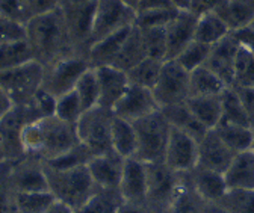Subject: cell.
Segmentation results:
<instances>
[{"mask_svg": "<svg viewBox=\"0 0 254 213\" xmlns=\"http://www.w3.org/2000/svg\"><path fill=\"white\" fill-rule=\"evenodd\" d=\"M215 132L236 155L253 148V144H254V129L253 127L221 121V123L215 127Z\"/></svg>", "mask_w": 254, "mask_h": 213, "instance_id": "f546056e", "label": "cell"}, {"mask_svg": "<svg viewBox=\"0 0 254 213\" xmlns=\"http://www.w3.org/2000/svg\"><path fill=\"white\" fill-rule=\"evenodd\" d=\"M164 62L165 60H157L153 57H145L144 60H141L139 64L127 71L130 85L153 89L159 79V74H161Z\"/></svg>", "mask_w": 254, "mask_h": 213, "instance_id": "836d02e7", "label": "cell"}, {"mask_svg": "<svg viewBox=\"0 0 254 213\" xmlns=\"http://www.w3.org/2000/svg\"><path fill=\"white\" fill-rule=\"evenodd\" d=\"M189 71H186L176 59L164 62L161 74L154 85L153 96L159 107L183 103L189 99Z\"/></svg>", "mask_w": 254, "mask_h": 213, "instance_id": "30bf717a", "label": "cell"}, {"mask_svg": "<svg viewBox=\"0 0 254 213\" xmlns=\"http://www.w3.org/2000/svg\"><path fill=\"white\" fill-rule=\"evenodd\" d=\"M157 9H177L173 3V0H139L136 12L145 11H157Z\"/></svg>", "mask_w": 254, "mask_h": 213, "instance_id": "f5cc1de1", "label": "cell"}, {"mask_svg": "<svg viewBox=\"0 0 254 213\" xmlns=\"http://www.w3.org/2000/svg\"><path fill=\"white\" fill-rule=\"evenodd\" d=\"M164 162L177 174L192 171L198 165V141L179 129L171 127Z\"/></svg>", "mask_w": 254, "mask_h": 213, "instance_id": "4fadbf2b", "label": "cell"}, {"mask_svg": "<svg viewBox=\"0 0 254 213\" xmlns=\"http://www.w3.org/2000/svg\"><path fill=\"white\" fill-rule=\"evenodd\" d=\"M216 14L227 24L230 32H238L254 23V0H227Z\"/></svg>", "mask_w": 254, "mask_h": 213, "instance_id": "d4e9b609", "label": "cell"}, {"mask_svg": "<svg viewBox=\"0 0 254 213\" xmlns=\"http://www.w3.org/2000/svg\"><path fill=\"white\" fill-rule=\"evenodd\" d=\"M35 60L27 41L0 46V73L8 71L14 67Z\"/></svg>", "mask_w": 254, "mask_h": 213, "instance_id": "8d00e7d4", "label": "cell"}, {"mask_svg": "<svg viewBox=\"0 0 254 213\" xmlns=\"http://www.w3.org/2000/svg\"><path fill=\"white\" fill-rule=\"evenodd\" d=\"M26 41L34 59L43 67L68 56H77L71 46L62 9L35 15L26 24Z\"/></svg>", "mask_w": 254, "mask_h": 213, "instance_id": "6da1fadb", "label": "cell"}, {"mask_svg": "<svg viewBox=\"0 0 254 213\" xmlns=\"http://www.w3.org/2000/svg\"><path fill=\"white\" fill-rule=\"evenodd\" d=\"M0 163H2V162H0Z\"/></svg>", "mask_w": 254, "mask_h": 213, "instance_id": "e7e4bbea", "label": "cell"}, {"mask_svg": "<svg viewBox=\"0 0 254 213\" xmlns=\"http://www.w3.org/2000/svg\"><path fill=\"white\" fill-rule=\"evenodd\" d=\"M24 153L43 162L59 158L80 144L76 124L65 123L56 115L27 124L21 132Z\"/></svg>", "mask_w": 254, "mask_h": 213, "instance_id": "7a4b0ae2", "label": "cell"}, {"mask_svg": "<svg viewBox=\"0 0 254 213\" xmlns=\"http://www.w3.org/2000/svg\"><path fill=\"white\" fill-rule=\"evenodd\" d=\"M173 3L177 9L180 11H188L190 9V0H173Z\"/></svg>", "mask_w": 254, "mask_h": 213, "instance_id": "680465c9", "label": "cell"}, {"mask_svg": "<svg viewBox=\"0 0 254 213\" xmlns=\"http://www.w3.org/2000/svg\"><path fill=\"white\" fill-rule=\"evenodd\" d=\"M147 57V52L144 47V40H142V32L141 29L135 24L129 35H127L117 59L114 60V64L111 67L120 68L123 71H129L130 68H133L136 64H139L141 60H144Z\"/></svg>", "mask_w": 254, "mask_h": 213, "instance_id": "484cf974", "label": "cell"}, {"mask_svg": "<svg viewBox=\"0 0 254 213\" xmlns=\"http://www.w3.org/2000/svg\"><path fill=\"white\" fill-rule=\"evenodd\" d=\"M95 2L77 3V5H61L64 20H65L67 32L77 56L88 57L91 47L94 46L92 40V26L95 14Z\"/></svg>", "mask_w": 254, "mask_h": 213, "instance_id": "9c48e42d", "label": "cell"}, {"mask_svg": "<svg viewBox=\"0 0 254 213\" xmlns=\"http://www.w3.org/2000/svg\"><path fill=\"white\" fill-rule=\"evenodd\" d=\"M204 207L206 201L190 186L186 175L182 174L179 192L167 213H204Z\"/></svg>", "mask_w": 254, "mask_h": 213, "instance_id": "d6a6232c", "label": "cell"}, {"mask_svg": "<svg viewBox=\"0 0 254 213\" xmlns=\"http://www.w3.org/2000/svg\"><path fill=\"white\" fill-rule=\"evenodd\" d=\"M229 189H254V150L238 153L224 172Z\"/></svg>", "mask_w": 254, "mask_h": 213, "instance_id": "7402d4cb", "label": "cell"}, {"mask_svg": "<svg viewBox=\"0 0 254 213\" xmlns=\"http://www.w3.org/2000/svg\"><path fill=\"white\" fill-rule=\"evenodd\" d=\"M124 200L120 189L97 188L85 206L76 213H118Z\"/></svg>", "mask_w": 254, "mask_h": 213, "instance_id": "1f68e13d", "label": "cell"}, {"mask_svg": "<svg viewBox=\"0 0 254 213\" xmlns=\"http://www.w3.org/2000/svg\"><path fill=\"white\" fill-rule=\"evenodd\" d=\"M126 159L117 153L94 156L88 163V171L97 188L120 189Z\"/></svg>", "mask_w": 254, "mask_h": 213, "instance_id": "ffe728a7", "label": "cell"}, {"mask_svg": "<svg viewBox=\"0 0 254 213\" xmlns=\"http://www.w3.org/2000/svg\"><path fill=\"white\" fill-rule=\"evenodd\" d=\"M241 49V43L230 32L226 38L212 46L210 56L206 62V67L212 70L229 88L233 86L235 80V65L236 57Z\"/></svg>", "mask_w": 254, "mask_h": 213, "instance_id": "2e32d148", "label": "cell"}, {"mask_svg": "<svg viewBox=\"0 0 254 213\" xmlns=\"http://www.w3.org/2000/svg\"><path fill=\"white\" fill-rule=\"evenodd\" d=\"M216 204L229 213H254V189H229Z\"/></svg>", "mask_w": 254, "mask_h": 213, "instance_id": "60d3db41", "label": "cell"}, {"mask_svg": "<svg viewBox=\"0 0 254 213\" xmlns=\"http://www.w3.org/2000/svg\"><path fill=\"white\" fill-rule=\"evenodd\" d=\"M91 68L88 57L68 56L56 60L55 64L44 67L43 89L50 96L59 99L64 94L71 93L79 79Z\"/></svg>", "mask_w": 254, "mask_h": 213, "instance_id": "ba28073f", "label": "cell"}, {"mask_svg": "<svg viewBox=\"0 0 254 213\" xmlns=\"http://www.w3.org/2000/svg\"><path fill=\"white\" fill-rule=\"evenodd\" d=\"M112 145H114V151L121 158L124 159L135 158L138 151V135L133 123L114 115Z\"/></svg>", "mask_w": 254, "mask_h": 213, "instance_id": "4316f807", "label": "cell"}, {"mask_svg": "<svg viewBox=\"0 0 254 213\" xmlns=\"http://www.w3.org/2000/svg\"><path fill=\"white\" fill-rule=\"evenodd\" d=\"M99 79V88H100V100L99 106L114 110L117 103L121 100L127 88L130 86L127 73L115 68V67H97L95 68Z\"/></svg>", "mask_w": 254, "mask_h": 213, "instance_id": "d6986e66", "label": "cell"}, {"mask_svg": "<svg viewBox=\"0 0 254 213\" xmlns=\"http://www.w3.org/2000/svg\"><path fill=\"white\" fill-rule=\"evenodd\" d=\"M12 107H14V105H12L11 99L6 96V93L2 89V86H0V121L8 115V112Z\"/></svg>", "mask_w": 254, "mask_h": 213, "instance_id": "11a10c76", "label": "cell"}, {"mask_svg": "<svg viewBox=\"0 0 254 213\" xmlns=\"http://www.w3.org/2000/svg\"><path fill=\"white\" fill-rule=\"evenodd\" d=\"M210 50H212V46L194 40L180 52V54L176 57V60L186 71L190 73V71L206 65L207 59L210 56Z\"/></svg>", "mask_w": 254, "mask_h": 213, "instance_id": "ab89813d", "label": "cell"}, {"mask_svg": "<svg viewBox=\"0 0 254 213\" xmlns=\"http://www.w3.org/2000/svg\"><path fill=\"white\" fill-rule=\"evenodd\" d=\"M227 0H190V9L195 15H203L207 12H216Z\"/></svg>", "mask_w": 254, "mask_h": 213, "instance_id": "f907efd6", "label": "cell"}, {"mask_svg": "<svg viewBox=\"0 0 254 213\" xmlns=\"http://www.w3.org/2000/svg\"><path fill=\"white\" fill-rule=\"evenodd\" d=\"M253 150H254V144H253Z\"/></svg>", "mask_w": 254, "mask_h": 213, "instance_id": "be15d7a7", "label": "cell"}, {"mask_svg": "<svg viewBox=\"0 0 254 213\" xmlns=\"http://www.w3.org/2000/svg\"><path fill=\"white\" fill-rule=\"evenodd\" d=\"M136 23V11L121 0H97L92 26L94 44Z\"/></svg>", "mask_w": 254, "mask_h": 213, "instance_id": "8fae6325", "label": "cell"}, {"mask_svg": "<svg viewBox=\"0 0 254 213\" xmlns=\"http://www.w3.org/2000/svg\"><path fill=\"white\" fill-rule=\"evenodd\" d=\"M159 109L161 107H159L151 89L130 85L112 112L115 116H118L121 119L130 121V123H136L138 119H141Z\"/></svg>", "mask_w": 254, "mask_h": 213, "instance_id": "5bb4252c", "label": "cell"}, {"mask_svg": "<svg viewBox=\"0 0 254 213\" xmlns=\"http://www.w3.org/2000/svg\"><path fill=\"white\" fill-rule=\"evenodd\" d=\"M0 14L21 24H27L32 18L24 0H0Z\"/></svg>", "mask_w": 254, "mask_h": 213, "instance_id": "c3c4849f", "label": "cell"}, {"mask_svg": "<svg viewBox=\"0 0 254 213\" xmlns=\"http://www.w3.org/2000/svg\"><path fill=\"white\" fill-rule=\"evenodd\" d=\"M44 67L37 60L14 67L0 73V86L11 99L14 106L24 105L34 99L43 89Z\"/></svg>", "mask_w": 254, "mask_h": 213, "instance_id": "52a82bcc", "label": "cell"}, {"mask_svg": "<svg viewBox=\"0 0 254 213\" xmlns=\"http://www.w3.org/2000/svg\"><path fill=\"white\" fill-rule=\"evenodd\" d=\"M142 32L144 47L147 52V57H153L157 60H167V30L165 27H139Z\"/></svg>", "mask_w": 254, "mask_h": 213, "instance_id": "b9f144b4", "label": "cell"}, {"mask_svg": "<svg viewBox=\"0 0 254 213\" xmlns=\"http://www.w3.org/2000/svg\"><path fill=\"white\" fill-rule=\"evenodd\" d=\"M83 113H85V110L82 107V103H80V100H79V97H77L74 89L71 91V93L64 94L62 97H59L56 100L55 115L59 119L65 121V123L77 124Z\"/></svg>", "mask_w": 254, "mask_h": 213, "instance_id": "ee69618b", "label": "cell"}, {"mask_svg": "<svg viewBox=\"0 0 254 213\" xmlns=\"http://www.w3.org/2000/svg\"><path fill=\"white\" fill-rule=\"evenodd\" d=\"M138 135V151L135 159L144 163L164 162L171 126L159 109L133 123Z\"/></svg>", "mask_w": 254, "mask_h": 213, "instance_id": "277c9868", "label": "cell"}, {"mask_svg": "<svg viewBox=\"0 0 254 213\" xmlns=\"http://www.w3.org/2000/svg\"><path fill=\"white\" fill-rule=\"evenodd\" d=\"M120 192H121L124 203L145 207L147 168L144 162L135 158L126 159L121 183H120Z\"/></svg>", "mask_w": 254, "mask_h": 213, "instance_id": "ac0fdd59", "label": "cell"}, {"mask_svg": "<svg viewBox=\"0 0 254 213\" xmlns=\"http://www.w3.org/2000/svg\"><path fill=\"white\" fill-rule=\"evenodd\" d=\"M76 94L82 103L83 110H89L92 107L99 106V100H100V88H99V79H97V73H95V68H89L77 82L76 88Z\"/></svg>", "mask_w": 254, "mask_h": 213, "instance_id": "d590c367", "label": "cell"}, {"mask_svg": "<svg viewBox=\"0 0 254 213\" xmlns=\"http://www.w3.org/2000/svg\"><path fill=\"white\" fill-rule=\"evenodd\" d=\"M44 169L50 194L56 201L67 204L74 212L80 210L97 189L88 171V166L59 171L44 163Z\"/></svg>", "mask_w": 254, "mask_h": 213, "instance_id": "3957f363", "label": "cell"}, {"mask_svg": "<svg viewBox=\"0 0 254 213\" xmlns=\"http://www.w3.org/2000/svg\"><path fill=\"white\" fill-rule=\"evenodd\" d=\"M235 89L238 91V96L247 112L250 124L254 129V88H235Z\"/></svg>", "mask_w": 254, "mask_h": 213, "instance_id": "816d5d0a", "label": "cell"}, {"mask_svg": "<svg viewBox=\"0 0 254 213\" xmlns=\"http://www.w3.org/2000/svg\"><path fill=\"white\" fill-rule=\"evenodd\" d=\"M55 197L49 192H17L15 213H46L55 203Z\"/></svg>", "mask_w": 254, "mask_h": 213, "instance_id": "74e56055", "label": "cell"}, {"mask_svg": "<svg viewBox=\"0 0 254 213\" xmlns=\"http://www.w3.org/2000/svg\"><path fill=\"white\" fill-rule=\"evenodd\" d=\"M233 88H254V53L242 44L236 57Z\"/></svg>", "mask_w": 254, "mask_h": 213, "instance_id": "7bdbcfd3", "label": "cell"}, {"mask_svg": "<svg viewBox=\"0 0 254 213\" xmlns=\"http://www.w3.org/2000/svg\"><path fill=\"white\" fill-rule=\"evenodd\" d=\"M198 15L192 11H177L174 18L165 26L167 30V60L176 59L180 52L195 40V29H197Z\"/></svg>", "mask_w": 254, "mask_h": 213, "instance_id": "e0dca14e", "label": "cell"}, {"mask_svg": "<svg viewBox=\"0 0 254 213\" xmlns=\"http://www.w3.org/2000/svg\"><path fill=\"white\" fill-rule=\"evenodd\" d=\"M230 34V29L222 21V18L216 12H207L198 15L197 29H195V40L209 46H215L222 38Z\"/></svg>", "mask_w": 254, "mask_h": 213, "instance_id": "4dcf8cb0", "label": "cell"}, {"mask_svg": "<svg viewBox=\"0 0 254 213\" xmlns=\"http://www.w3.org/2000/svg\"><path fill=\"white\" fill-rule=\"evenodd\" d=\"M24 2H26V6L30 12L32 18L35 15L46 14V12L61 8V0H24Z\"/></svg>", "mask_w": 254, "mask_h": 213, "instance_id": "681fc988", "label": "cell"}, {"mask_svg": "<svg viewBox=\"0 0 254 213\" xmlns=\"http://www.w3.org/2000/svg\"><path fill=\"white\" fill-rule=\"evenodd\" d=\"M135 26V24H133ZM124 27L118 32L100 40L95 43L92 47H91V52H89V56H88V60H89V65L92 68H97V67H108V65H112L114 60L117 59L127 35H129L130 29L133 27Z\"/></svg>", "mask_w": 254, "mask_h": 213, "instance_id": "603a6c76", "label": "cell"}, {"mask_svg": "<svg viewBox=\"0 0 254 213\" xmlns=\"http://www.w3.org/2000/svg\"><path fill=\"white\" fill-rule=\"evenodd\" d=\"M221 103H222V118H221V121L251 127L250 119L247 116V112H245V109L242 106V102H241V99L238 96V91L233 86L227 88L224 93L221 94Z\"/></svg>", "mask_w": 254, "mask_h": 213, "instance_id": "e575fe53", "label": "cell"}, {"mask_svg": "<svg viewBox=\"0 0 254 213\" xmlns=\"http://www.w3.org/2000/svg\"><path fill=\"white\" fill-rule=\"evenodd\" d=\"M92 158H94V155L91 153V150L80 142L76 147H73L71 150H68L67 153L61 155L56 159L47 160L44 163L47 166L53 168V169L65 171V169H74V168H80V166H88V163L91 162Z\"/></svg>", "mask_w": 254, "mask_h": 213, "instance_id": "f35d334b", "label": "cell"}, {"mask_svg": "<svg viewBox=\"0 0 254 213\" xmlns=\"http://www.w3.org/2000/svg\"><path fill=\"white\" fill-rule=\"evenodd\" d=\"M194 191L206 201V203H218L229 188L226 183L224 174L210 171L201 166H195L192 171L185 172Z\"/></svg>", "mask_w": 254, "mask_h": 213, "instance_id": "44dd1931", "label": "cell"}, {"mask_svg": "<svg viewBox=\"0 0 254 213\" xmlns=\"http://www.w3.org/2000/svg\"><path fill=\"white\" fill-rule=\"evenodd\" d=\"M6 160V153H5V142H3V136L2 132H0V162Z\"/></svg>", "mask_w": 254, "mask_h": 213, "instance_id": "91938a15", "label": "cell"}, {"mask_svg": "<svg viewBox=\"0 0 254 213\" xmlns=\"http://www.w3.org/2000/svg\"><path fill=\"white\" fill-rule=\"evenodd\" d=\"M46 213H76V212L71 207H68L67 204H64L61 201H55Z\"/></svg>", "mask_w": 254, "mask_h": 213, "instance_id": "9f6ffc18", "label": "cell"}, {"mask_svg": "<svg viewBox=\"0 0 254 213\" xmlns=\"http://www.w3.org/2000/svg\"><path fill=\"white\" fill-rule=\"evenodd\" d=\"M189 109L197 116V119L207 129L213 130L222 118V103L221 96H206V97H189L186 100Z\"/></svg>", "mask_w": 254, "mask_h": 213, "instance_id": "f1b7e54d", "label": "cell"}, {"mask_svg": "<svg viewBox=\"0 0 254 213\" xmlns=\"http://www.w3.org/2000/svg\"><path fill=\"white\" fill-rule=\"evenodd\" d=\"M204 213H229V212L226 209H222L221 206H218L216 203H206Z\"/></svg>", "mask_w": 254, "mask_h": 213, "instance_id": "6f0895ef", "label": "cell"}, {"mask_svg": "<svg viewBox=\"0 0 254 213\" xmlns=\"http://www.w3.org/2000/svg\"><path fill=\"white\" fill-rule=\"evenodd\" d=\"M15 191L8 177V162L0 163V213H15Z\"/></svg>", "mask_w": 254, "mask_h": 213, "instance_id": "f6af8a7d", "label": "cell"}, {"mask_svg": "<svg viewBox=\"0 0 254 213\" xmlns=\"http://www.w3.org/2000/svg\"><path fill=\"white\" fill-rule=\"evenodd\" d=\"M179 9H157L136 12V26L138 27H165L177 14Z\"/></svg>", "mask_w": 254, "mask_h": 213, "instance_id": "7dc6e473", "label": "cell"}, {"mask_svg": "<svg viewBox=\"0 0 254 213\" xmlns=\"http://www.w3.org/2000/svg\"><path fill=\"white\" fill-rule=\"evenodd\" d=\"M123 3H126L127 6H130V8H133L135 11H136V6H138V2L139 0H121Z\"/></svg>", "mask_w": 254, "mask_h": 213, "instance_id": "6125c7cd", "label": "cell"}, {"mask_svg": "<svg viewBox=\"0 0 254 213\" xmlns=\"http://www.w3.org/2000/svg\"><path fill=\"white\" fill-rule=\"evenodd\" d=\"M26 41V24L0 14V46Z\"/></svg>", "mask_w": 254, "mask_h": 213, "instance_id": "bcb514c9", "label": "cell"}, {"mask_svg": "<svg viewBox=\"0 0 254 213\" xmlns=\"http://www.w3.org/2000/svg\"><path fill=\"white\" fill-rule=\"evenodd\" d=\"M232 34L238 38V41L244 47H247L248 50H251L254 53V23L245 29H241L238 32H232Z\"/></svg>", "mask_w": 254, "mask_h": 213, "instance_id": "db71d44e", "label": "cell"}, {"mask_svg": "<svg viewBox=\"0 0 254 213\" xmlns=\"http://www.w3.org/2000/svg\"><path fill=\"white\" fill-rule=\"evenodd\" d=\"M8 162L9 183L15 192H44L49 191L44 163L37 156L24 155ZM50 192V191H49Z\"/></svg>", "mask_w": 254, "mask_h": 213, "instance_id": "7c38bea8", "label": "cell"}, {"mask_svg": "<svg viewBox=\"0 0 254 213\" xmlns=\"http://www.w3.org/2000/svg\"><path fill=\"white\" fill-rule=\"evenodd\" d=\"M236 153L219 138L213 130H209L198 141V165L201 168L224 174L233 162Z\"/></svg>", "mask_w": 254, "mask_h": 213, "instance_id": "9a60e30c", "label": "cell"}, {"mask_svg": "<svg viewBox=\"0 0 254 213\" xmlns=\"http://www.w3.org/2000/svg\"><path fill=\"white\" fill-rule=\"evenodd\" d=\"M112 123L114 112L97 106L86 110L76 124L79 141L91 150L94 156L115 153L112 145Z\"/></svg>", "mask_w": 254, "mask_h": 213, "instance_id": "8992f818", "label": "cell"}, {"mask_svg": "<svg viewBox=\"0 0 254 213\" xmlns=\"http://www.w3.org/2000/svg\"><path fill=\"white\" fill-rule=\"evenodd\" d=\"M147 168V213H167L171 207L180 183L182 174L174 172L165 162L145 163Z\"/></svg>", "mask_w": 254, "mask_h": 213, "instance_id": "5b68a950", "label": "cell"}, {"mask_svg": "<svg viewBox=\"0 0 254 213\" xmlns=\"http://www.w3.org/2000/svg\"><path fill=\"white\" fill-rule=\"evenodd\" d=\"M229 86L206 65L189 74V97L221 96Z\"/></svg>", "mask_w": 254, "mask_h": 213, "instance_id": "83f0119b", "label": "cell"}, {"mask_svg": "<svg viewBox=\"0 0 254 213\" xmlns=\"http://www.w3.org/2000/svg\"><path fill=\"white\" fill-rule=\"evenodd\" d=\"M88 2H95V0H61V5H77V3H88Z\"/></svg>", "mask_w": 254, "mask_h": 213, "instance_id": "94428289", "label": "cell"}, {"mask_svg": "<svg viewBox=\"0 0 254 213\" xmlns=\"http://www.w3.org/2000/svg\"><path fill=\"white\" fill-rule=\"evenodd\" d=\"M165 115V118L168 119V123L171 127L179 129L188 135H190L194 139L200 141L209 130L200 123L197 119V116L192 113V110L189 109L188 103H177V105H171L167 107L161 109Z\"/></svg>", "mask_w": 254, "mask_h": 213, "instance_id": "cb8c5ba5", "label": "cell"}]
</instances>
